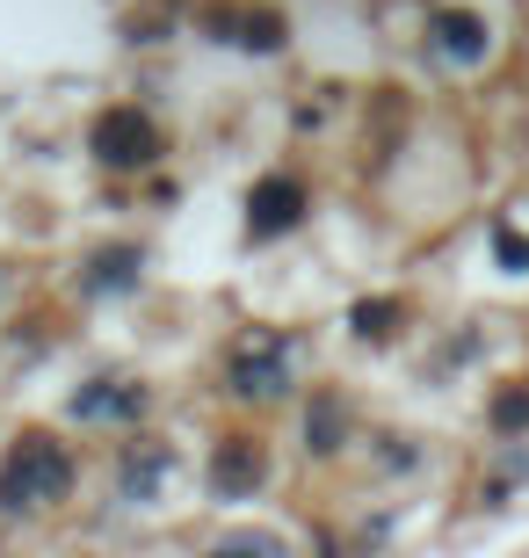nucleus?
I'll return each mask as SVG.
<instances>
[{
  "label": "nucleus",
  "instance_id": "ddd939ff",
  "mask_svg": "<svg viewBox=\"0 0 529 558\" xmlns=\"http://www.w3.org/2000/svg\"><path fill=\"white\" fill-rule=\"evenodd\" d=\"M312 442H320V450H334V407H312Z\"/></svg>",
  "mask_w": 529,
  "mask_h": 558
},
{
  "label": "nucleus",
  "instance_id": "0eeeda50",
  "mask_svg": "<svg viewBox=\"0 0 529 558\" xmlns=\"http://www.w3.org/2000/svg\"><path fill=\"white\" fill-rule=\"evenodd\" d=\"M167 472H175V457H167V450H131L117 478H123V494H131V500H153V486H160Z\"/></svg>",
  "mask_w": 529,
  "mask_h": 558
},
{
  "label": "nucleus",
  "instance_id": "1a4fd4ad",
  "mask_svg": "<svg viewBox=\"0 0 529 558\" xmlns=\"http://www.w3.org/2000/svg\"><path fill=\"white\" fill-rule=\"evenodd\" d=\"M139 283V254L117 247V254H95V290H131Z\"/></svg>",
  "mask_w": 529,
  "mask_h": 558
},
{
  "label": "nucleus",
  "instance_id": "9b49d317",
  "mask_svg": "<svg viewBox=\"0 0 529 558\" xmlns=\"http://www.w3.org/2000/svg\"><path fill=\"white\" fill-rule=\"evenodd\" d=\"M493 421H501V428H529V392H501Z\"/></svg>",
  "mask_w": 529,
  "mask_h": 558
},
{
  "label": "nucleus",
  "instance_id": "f03ea898",
  "mask_svg": "<svg viewBox=\"0 0 529 558\" xmlns=\"http://www.w3.org/2000/svg\"><path fill=\"white\" fill-rule=\"evenodd\" d=\"M153 153H160V124L145 109H109L95 124V160L103 167H145Z\"/></svg>",
  "mask_w": 529,
  "mask_h": 558
},
{
  "label": "nucleus",
  "instance_id": "20e7f679",
  "mask_svg": "<svg viewBox=\"0 0 529 558\" xmlns=\"http://www.w3.org/2000/svg\"><path fill=\"white\" fill-rule=\"evenodd\" d=\"M305 218V189L290 182V174H268V182H254V196H247V226H254V240H268V232H290Z\"/></svg>",
  "mask_w": 529,
  "mask_h": 558
},
{
  "label": "nucleus",
  "instance_id": "7ed1b4c3",
  "mask_svg": "<svg viewBox=\"0 0 529 558\" xmlns=\"http://www.w3.org/2000/svg\"><path fill=\"white\" fill-rule=\"evenodd\" d=\"M232 385L247 399H276L290 385V349L284 333H247L240 349H232Z\"/></svg>",
  "mask_w": 529,
  "mask_h": 558
},
{
  "label": "nucleus",
  "instance_id": "6e6552de",
  "mask_svg": "<svg viewBox=\"0 0 529 558\" xmlns=\"http://www.w3.org/2000/svg\"><path fill=\"white\" fill-rule=\"evenodd\" d=\"M139 407H145L139 392H103V385L81 392V421H139Z\"/></svg>",
  "mask_w": 529,
  "mask_h": 558
},
{
  "label": "nucleus",
  "instance_id": "423d86ee",
  "mask_svg": "<svg viewBox=\"0 0 529 558\" xmlns=\"http://www.w3.org/2000/svg\"><path fill=\"white\" fill-rule=\"evenodd\" d=\"M262 450H254V442H225L218 457H211V478H218V494L225 500H240V494H254V486H262Z\"/></svg>",
  "mask_w": 529,
  "mask_h": 558
},
{
  "label": "nucleus",
  "instance_id": "f8f14e48",
  "mask_svg": "<svg viewBox=\"0 0 529 558\" xmlns=\"http://www.w3.org/2000/svg\"><path fill=\"white\" fill-rule=\"evenodd\" d=\"M493 254H501V262H508V269H529V240H515L508 226L493 232Z\"/></svg>",
  "mask_w": 529,
  "mask_h": 558
},
{
  "label": "nucleus",
  "instance_id": "9d476101",
  "mask_svg": "<svg viewBox=\"0 0 529 558\" xmlns=\"http://www.w3.org/2000/svg\"><path fill=\"white\" fill-rule=\"evenodd\" d=\"M392 319H399V305H392V298H363V305H356V333H370V341H377V333H392Z\"/></svg>",
  "mask_w": 529,
  "mask_h": 558
},
{
  "label": "nucleus",
  "instance_id": "f257e3e1",
  "mask_svg": "<svg viewBox=\"0 0 529 558\" xmlns=\"http://www.w3.org/2000/svg\"><path fill=\"white\" fill-rule=\"evenodd\" d=\"M65 486H73V464H65V450L44 442V435H22L15 450H8V464H0V500H8L15 515H37V508L65 500Z\"/></svg>",
  "mask_w": 529,
  "mask_h": 558
},
{
  "label": "nucleus",
  "instance_id": "39448f33",
  "mask_svg": "<svg viewBox=\"0 0 529 558\" xmlns=\"http://www.w3.org/2000/svg\"><path fill=\"white\" fill-rule=\"evenodd\" d=\"M428 29H435V51H443V65H479V59H486V22L471 15V8H443Z\"/></svg>",
  "mask_w": 529,
  "mask_h": 558
}]
</instances>
